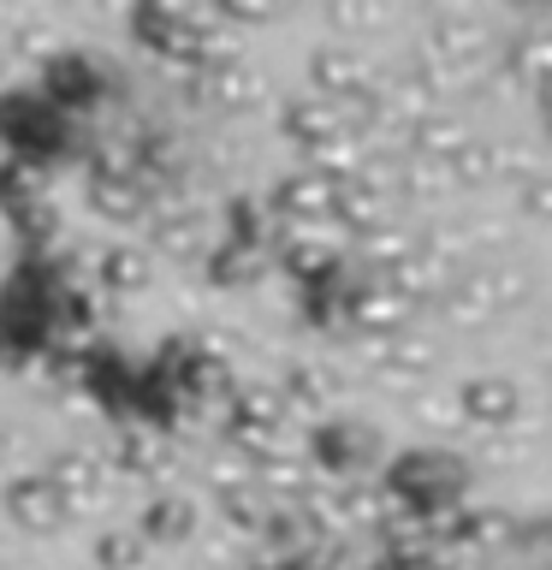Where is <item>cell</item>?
<instances>
[{
    "label": "cell",
    "mask_w": 552,
    "mask_h": 570,
    "mask_svg": "<svg viewBox=\"0 0 552 570\" xmlns=\"http://www.w3.org/2000/svg\"><path fill=\"white\" fill-rule=\"evenodd\" d=\"M7 505L24 529H53L60 523V493H53L48 481H18V488L7 493Z\"/></svg>",
    "instance_id": "cell-1"
},
{
    "label": "cell",
    "mask_w": 552,
    "mask_h": 570,
    "mask_svg": "<svg viewBox=\"0 0 552 570\" xmlns=\"http://www.w3.org/2000/svg\"><path fill=\"white\" fill-rule=\"evenodd\" d=\"M185 529H190V511L185 505H155L149 511V534H155V541H178Z\"/></svg>",
    "instance_id": "cell-2"
},
{
    "label": "cell",
    "mask_w": 552,
    "mask_h": 570,
    "mask_svg": "<svg viewBox=\"0 0 552 570\" xmlns=\"http://www.w3.org/2000/svg\"><path fill=\"white\" fill-rule=\"evenodd\" d=\"M470 410H475V416H505L511 399H505L499 386H475V392H470Z\"/></svg>",
    "instance_id": "cell-3"
},
{
    "label": "cell",
    "mask_w": 552,
    "mask_h": 570,
    "mask_svg": "<svg viewBox=\"0 0 552 570\" xmlns=\"http://www.w3.org/2000/svg\"><path fill=\"white\" fill-rule=\"evenodd\" d=\"M131 559H137V541H125V534H107V541H101V564L107 570H125Z\"/></svg>",
    "instance_id": "cell-4"
},
{
    "label": "cell",
    "mask_w": 552,
    "mask_h": 570,
    "mask_svg": "<svg viewBox=\"0 0 552 570\" xmlns=\"http://www.w3.org/2000/svg\"><path fill=\"white\" fill-rule=\"evenodd\" d=\"M546 541H552V529H546Z\"/></svg>",
    "instance_id": "cell-5"
}]
</instances>
